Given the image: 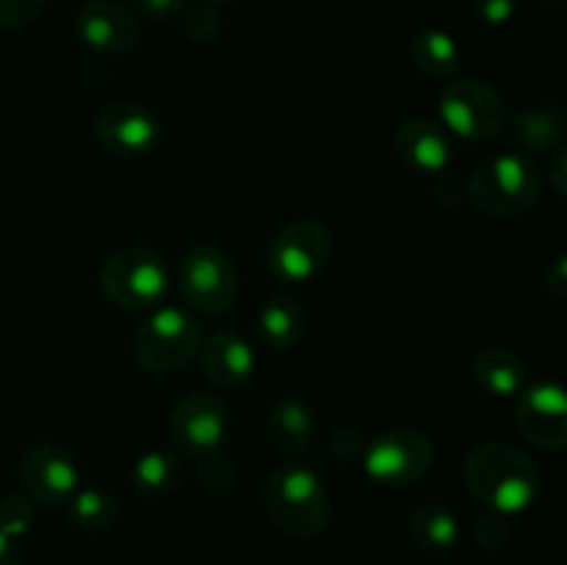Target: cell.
<instances>
[{
    "mask_svg": "<svg viewBox=\"0 0 567 565\" xmlns=\"http://www.w3.org/2000/svg\"><path fill=\"white\" fill-rule=\"evenodd\" d=\"M465 482L491 513L504 518L529 510L540 493V471L529 454L498 441H487L471 452Z\"/></svg>",
    "mask_w": 567,
    "mask_h": 565,
    "instance_id": "1",
    "label": "cell"
},
{
    "mask_svg": "<svg viewBox=\"0 0 567 565\" xmlns=\"http://www.w3.org/2000/svg\"><path fill=\"white\" fill-rule=\"evenodd\" d=\"M543 192V175L529 155L518 150L482 158L465 181V194L482 214L515 219L535 208Z\"/></svg>",
    "mask_w": 567,
    "mask_h": 565,
    "instance_id": "2",
    "label": "cell"
},
{
    "mask_svg": "<svg viewBox=\"0 0 567 565\" xmlns=\"http://www.w3.org/2000/svg\"><path fill=\"white\" fill-rule=\"evenodd\" d=\"M264 507L271 524L293 541H313L327 530L330 499L310 465L286 463L266 480Z\"/></svg>",
    "mask_w": 567,
    "mask_h": 565,
    "instance_id": "3",
    "label": "cell"
},
{
    "mask_svg": "<svg viewBox=\"0 0 567 565\" xmlns=\"http://www.w3.org/2000/svg\"><path fill=\"white\" fill-rule=\"evenodd\" d=\"M205 341V330L188 310L161 305L136 327L133 355L138 366L155 374H172L192 363Z\"/></svg>",
    "mask_w": 567,
    "mask_h": 565,
    "instance_id": "4",
    "label": "cell"
},
{
    "mask_svg": "<svg viewBox=\"0 0 567 565\" xmlns=\"http://www.w3.org/2000/svg\"><path fill=\"white\" fill-rule=\"evenodd\" d=\"M172 271L164 255L147 247H127L111 255L100 269V288L127 310H153L169 294Z\"/></svg>",
    "mask_w": 567,
    "mask_h": 565,
    "instance_id": "5",
    "label": "cell"
},
{
    "mask_svg": "<svg viewBox=\"0 0 567 565\" xmlns=\"http://www.w3.org/2000/svg\"><path fill=\"white\" fill-rule=\"evenodd\" d=\"M443 127L465 142H493L507 127V105L502 94L482 78H457L441 92Z\"/></svg>",
    "mask_w": 567,
    "mask_h": 565,
    "instance_id": "6",
    "label": "cell"
},
{
    "mask_svg": "<svg viewBox=\"0 0 567 565\" xmlns=\"http://www.w3.org/2000/svg\"><path fill=\"white\" fill-rule=\"evenodd\" d=\"M332 258V236L321 222L293 219L275 233L266 253L269 271L282 282L302 286L316 280Z\"/></svg>",
    "mask_w": 567,
    "mask_h": 565,
    "instance_id": "7",
    "label": "cell"
},
{
    "mask_svg": "<svg viewBox=\"0 0 567 565\" xmlns=\"http://www.w3.org/2000/svg\"><path fill=\"white\" fill-rule=\"evenodd\" d=\"M432 441L413 427H391L371 438L363 449V469L377 485H413L430 471Z\"/></svg>",
    "mask_w": 567,
    "mask_h": 565,
    "instance_id": "8",
    "label": "cell"
},
{
    "mask_svg": "<svg viewBox=\"0 0 567 565\" xmlns=\"http://www.w3.org/2000/svg\"><path fill=\"white\" fill-rule=\"evenodd\" d=\"M181 294L188 308L221 316L238 302V271L221 249L194 247L181 264Z\"/></svg>",
    "mask_w": 567,
    "mask_h": 565,
    "instance_id": "9",
    "label": "cell"
},
{
    "mask_svg": "<svg viewBox=\"0 0 567 565\" xmlns=\"http://www.w3.org/2000/svg\"><path fill=\"white\" fill-rule=\"evenodd\" d=\"M230 421L219 397L214 393H188L177 402L169 415V438L172 446L181 458H208L225 443Z\"/></svg>",
    "mask_w": 567,
    "mask_h": 565,
    "instance_id": "10",
    "label": "cell"
},
{
    "mask_svg": "<svg viewBox=\"0 0 567 565\" xmlns=\"http://www.w3.org/2000/svg\"><path fill=\"white\" fill-rule=\"evenodd\" d=\"M518 430L532 446L559 452L567 443V397L559 382H537L518 393Z\"/></svg>",
    "mask_w": 567,
    "mask_h": 565,
    "instance_id": "11",
    "label": "cell"
},
{
    "mask_svg": "<svg viewBox=\"0 0 567 565\" xmlns=\"http://www.w3.org/2000/svg\"><path fill=\"white\" fill-rule=\"evenodd\" d=\"M22 482L31 502L55 504L70 502L72 493L81 487V471H78L75 460L59 449L55 443H39L22 460Z\"/></svg>",
    "mask_w": 567,
    "mask_h": 565,
    "instance_id": "12",
    "label": "cell"
},
{
    "mask_svg": "<svg viewBox=\"0 0 567 565\" xmlns=\"http://www.w3.org/2000/svg\"><path fill=\"white\" fill-rule=\"evenodd\" d=\"M94 131L109 153L127 158L153 153L161 138L155 116L138 103H109L94 120Z\"/></svg>",
    "mask_w": 567,
    "mask_h": 565,
    "instance_id": "13",
    "label": "cell"
},
{
    "mask_svg": "<svg viewBox=\"0 0 567 565\" xmlns=\"http://www.w3.org/2000/svg\"><path fill=\"white\" fill-rule=\"evenodd\" d=\"M78 37L97 53L120 55L138 39V22L131 9L114 0H92L78 14Z\"/></svg>",
    "mask_w": 567,
    "mask_h": 565,
    "instance_id": "14",
    "label": "cell"
},
{
    "mask_svg": "<svg viewBox=\"0 0 567 565\" xmlns=\"http://www.w3.org/2000/svg\"><path fill=\"white\" fill-rule=\"evenodd\" d=\"M396 153L404 166L421 175H443L452 166V142L443 125L432 120H408L396 131Z\"/></svg>",
    "mask_w": 567,
    "mask_h": 565,
    "instance_id": "15",
    "label": "cell"
},
{
    "mask_svg": "<svg viewBox=\"0 0 567 565\" xmlns=\"http://www.w3.org/2000/svg\"><path fill=\"white\" fill-rule=\"evenodd\" d=\"M203 369L219 388H238L255 374V349L244 336L230 330H219L210 338H205L203 349Z\"/></svg>",
    "mask_w": 567,
    "mask_h": 565,
    "instance_id": "16",
    "label": "cell"
},
{
    "mask_svg": "<svg viewBox=\"0 0 567 565\" xmlns=\"http://www.w3.org/2000/svg\"><path fill=\"white\" fill-rule=\"evenodd\" d=\"M313 410L297 397H282L280 402L271 404L269 415H266V438L275 446V452L286 454V458H293L302 449H308V443L313 441Z\"/></svg>",
    "mask_w": 567,
    "mask_h": 565,
    "instance_id": "17",
    "label": "cell"
},
{
    "mask_svg": "<svg viewBox=\"0 0 567 565\" xmlns=\"http://www.w3.org/2000/svg\"><path fill=\"white\" fill-rule=\"evenodd\" d=\"M474 377L491 397H518L526 388V363L507 347H485L474 358Z\"/></svg>",
    "mask_w": 567,
    "mask_h": 565,
    "instance_id": "18",
    "label": "cell"
},
{
    "mask_svg": "<svg viewBox=\"0 0 567 565\" xmlns=\"http://www.w3.org/2000/svg\"><path fill=\"white\" fill-rule=\"evenodd\" d=\"M410 537L430 554L452 552L460 543V518L441 502H424L410 515Z\"/></svg>",
    "mask_w": 567,
    "mask_h": 565,
    "instance_id": "19",
    "label": "cell"
},
{
    "mask_svg": "<svg viewBox=\"0 0 567 565\" xmlns=\"http://www.w3.org/2000/svg\"><path fill=\"white\" fill-rule=\"evenodd\" d=\"M509 138L518 153H546L563 147L565 120L559 109H532L520 111L509 122Z\"/></svg>",
    "mask_w": 567,
    "mask_h": 565,
    "instance_id": "20",
    "label": "cell"
},
{
    "mask_svg": "<svg viewBox=\"0 0 567 565\" xmlns=\"http://www.w3.org/2000/svg\"><path fill=\"white\" fill-rule=\"evenodd\" d=\"M258 327L271 349H291L305 332V314L291 294H271L260 305Z\"/></svg>",
    "mask_w": 567,
    "mask_h": 565,
    "instance_id": "21",
    "label": "cell"
},
{
    "mask_svg": "<svg viewBox=\"0 0 567 565\" xmlns=\"http://www.w3.org/2000/svg\"><path fill=\"white\" fill-rule=\"evenodd\" d=\"M183 480H186L183 458L175 452H164V449L142 454L136 465H133V485L144 496H172L183 485Z\"/></svg>",
    "mask_w": 567,
    "mask_h": 565,
    "instance_id": "22",
    "label": "cell"
},
{
    "mask_svg": "<svg viewBox=\"0 0 567 565\" xmlns=\"http://www.w3.org/2000/svg\"><path fill=\"white\" fill-rule=\"evenodd\" d=\"M410 59L424 75L446 78L460 66V48L452 33L441 28H426L415 33L410 42Z\"/></svg>",
    "mask_w": 567,
    "mask_h": 565,
    "instance_id": "23",
    "label": "cell"
},
{
    "mask_svg": "<svg viewBox=\"0 0 567 565\" xmlns=\"http://www.w3.org/2000/svg\"><path fill=\"white\" fill-rule=\"evenodd\" d=\"M66 515L83 532H105L114 526L120 504L109 491L100 487H78L66 502Z\"/></svg>",
    "mask_w": 567,
    "mask_h": 565,
    "instance_id": "24",
    "label": "cell"
},
{
    "mask_svg": "<svg viewBox=\"0 0 567 565\" xmlns=\"http://www.w3.org/2000/svg\"><path fill=\"white\" fill-rule=\"evenodd\" d=\"M33 518H37V510H33V502L28 496H6L0 502V532L11 541L25 535L31 530Z\"/></svg>",
    "mask_w": 567,
    "mask_h": 565,
    "instance_id": "25",
    "label": "cell"
},
{
    "mask_svg": "<svg viewBox=\"0 0 567 565\" xmlns=\"http://www.w3.org/2000/svg\"><path fill=\"white\" fill-rule=\"evenodd\" d=\"M219 33H221V14L210 3L197 6V9H192V14L186 17V37L192 39V42H199V44L214 42Z\"/></svg>",
    "mask_w": 567,
    "mask_h": 565,
    "instance_id": "26",
    "label": "cell"
},
{
    "mask_svg": "<svg viewBox=\"0 0 567 565\" xmlns=\"http://www.w3.org/2000/svg\"><path fill=\"white\" fill-rule=\"evenodd\" d=\"M48 0H0V28H25L44 11Z\"/></svg>",
    "mask_w": 567,
    "mask_h": 565,
    "instance_id": "27",
    "label": "cell"
},
{
    "mask_svg": "<svg viewBox=\"0 0 567 565\" xmlns=\"http://www.w3.org/2000/svg\"><path fill=\"white\" fill-rule=\"evenodd\" d=\"M474 537H476V543L485 548V552H498V548L507 546V541H509L507 518L487 510V513L474 524Z\"/></svg>",
    "mask_w": 567,
    "mask_h": 565,
    "instance_id": "28",
    "label": "cell"
},
{
    "mask_svg": "<svg viewBox=\"0 0 567 565\" xmlns=\"http://www.w3.org/2000/svg\"><path fill=\"white\" fill-rule=\"evenodd\" d=\"M233 474H236L233 465L225 458H219V454H208L199 463V482H203L208 493H225L233 485Z\"/></svg>",
    "mask_w": 567,
    "mask_h": 565,
    "instance_id": "29",
    "label": "cell"
},
{
    "mask_svg": "<svg viewBox=\"0 0 567 565\" xmlns=\"http://www.w3.org/2000/svg\"><path fill=\"white\" fill-rule=\"evenodd\" d=\"M474 9L487 25H504L518 11V0H474Z\"/></svg>",
    "mask_w": 567,
    "mask_h": 565,
    "instance_id": "30",
    "label": "cell"
},
{
    "mask_svg": "<svg viewBox=\"0 0 567 565\" xmlns=\"http://www.w3.org/2000/svg\"><path fill=\"white\" fill-rule=\"evenodd\" d=\"M131 6L138 11V14L150 17V20L164 22L181 14L186 0H131Z\"/></svg>",
    "mask_w": 567,
    "mask_h": 565,
    "instance_id": "31",
    "label": "cell"
},
{
    "mask_svg": "<svg viewBox=\"0 0 567 565\" xmlns=\"http://www.w3.org/2000/svg\"><path fill=\"white\" fill-rule=\"evenodd\" d=\"M546 286L548 291L554 294L557 299L567 297V264H565V255L551 260V266L546 269Z\"/></svg>",
    "mask_w": 567,
    "mask_h": 565,
    "instance_id": "32",
    "label": "cell"
},
{
    "mask_svg": "<svg viewBox=\"0 0 567 565\" xmlns=\"http://www.w3.org/2000/svg\"><path fill=\"white\" fill-rule=\"evenodd\" d=\"M0 565H17V546L3 532H0Z\"/></svg>",
    "mask_w": 567,
    "mask_h": 565,
    "instance_id": "33",
    "label": "cell"
},
{
    "mask_svg": "<svg viewBox=\"0 0 567 565\" xmlns=\"http://www.w3.org/2000/svg\"><path fill=\"white\" fill-rule=\"evenodd\" d=\"M546 3H563V0H546Z\"/></svg>",
    "mask_w": 567,
    "mask_h": 565,
    "instance_id": "34",
    "label": "cell"
},
{
    "mask_svg": "<svg viewBox=\"0 0 567 565\" xmlns=\"http://www.w3.org/2000/svg\"><path fill=\"white\" fill-rule=\"evenodd\" d=\"M210 3H225V0H210Z\"/></svg>",
    "mask_w": 567,
    "mask_h": 565,
    "instance_id": "35",
    "label": "cell"
}]
</instances>
